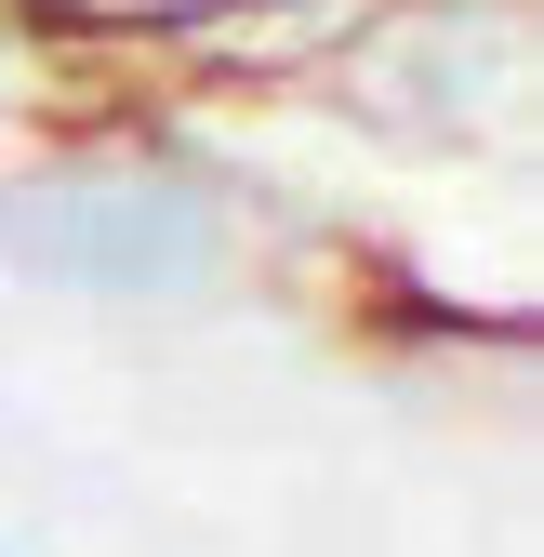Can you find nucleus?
<instances>
[{
    "label": "nucleus",
    "instance_id": "1",
    "mask_svg": "<svg viewBox=\"0 0 544 557\" xmlns=\"http://www.w3.org/2000/svg\"><path fill=\"white\" fill-rule=\"evenodd\" d=\"M40 53H107V66H213L265 0H0Z\"/></svg>",
    "mask_w": 544,
    "mask_h": 557
}]
</instances>
